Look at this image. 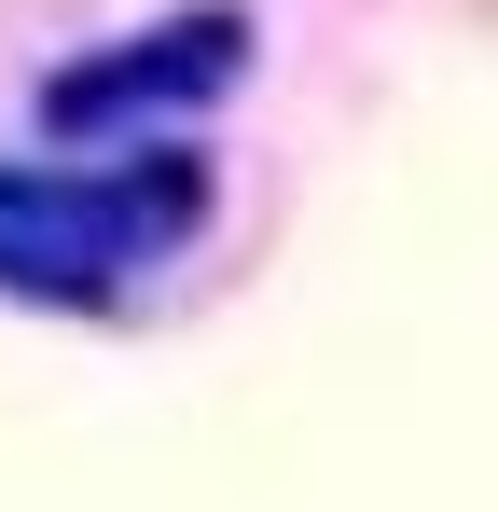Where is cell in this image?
<instances>
[{
    "label": "cell",
    "mask_w": 498,
    "mask_h": 512,
    "mask_svg": "<svg viewBox=\"0 0 498 512\" xmlns=\"http://www.w3.org/2000/svg\"><path fill=\"white\" fill-rule=\"evenodd\" d=\"M194 222H208V167L194 153H139V167H0V291L14 305H111Z\"/></svg>",
    "instance_id": "6da1fadb"
},
{
    "label": "cell",
    "mask_w": 498,
    "mask_h": 512,
    "mask_svg": "<svg viewBox=\"0 0 498 512\" xmlns=\"http://www.w3.org/2000/svg\"><path fill=\"white\" fill-rule=\"evenodd\" d=\"M249 70V14L236 0H194V14H166L139 42H111V56H83L42 84V125H139V111H208V97Z\"/></svg>",
    "instance_id": "7a4b0ae2"
}]
</instances>
